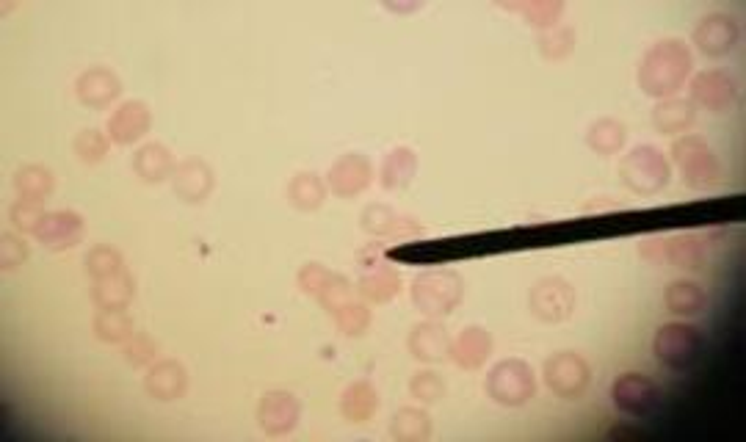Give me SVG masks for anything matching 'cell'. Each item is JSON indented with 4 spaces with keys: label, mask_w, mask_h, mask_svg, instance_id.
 I'll return each mask as SVG.
<instances>
[{
    "label": "cell",
    "mask_w": 746,
    "mask_h": 442,
    "mask_svg": "<svg viewBox=\"0 0 746 442\" xmlns=\"http://www.w3.org/2000/svg\"><path fill=\"white\" fill-rule=\"evenodd\" d=\"M738 39H741V28L735 23V17L724 12H713L708 17H702L700 25L694 28V45L711 59H722L727 53H733Z\"/></svg>",
    "instance_id": "9c48e42d"
},
{
    "label": "cell",
    "mask_w": 746,
    "mask_h": 442,
    "mask_svg": "<svg viewBox=\"0 0 746 442\" xmlns=\"http://www.w3.org/2000/svg\"><path fill=\"white\" fill-rule=\"evenodd\" d=\"M672 155H675L677 166L683 172L686 186L711 188L713 183H719L722 166H719L713 150L700 136H683V139H677L675 147H672Z\"/></svg>",
    "instance_id": "8992f818"
},
{
    "label": "cell",
    "mask_w": 746,
    "mask_h": 442,
    "mask_svg": "<svg viewBox=\"0 0 746 442\" xmlns=\"http://www.w3.org/2000/svg\"><path fill=\"white\" fill-rule=\"evenodd\" d=\"M664 260L677 268H700L705 263V244L697 235L664 238Z\"/></svg>",
    "instance_id": "ffe728a7"
},
{
    "label": "cell",
    "mask_w": 746,
    "mask_h": 442,
    "mask_svg": "<svg viewBox=\"0 0 746 442\" xmlns=\"http://www.w3.org/2000/svg\"><path fill=\"white\" fill-rule=\"evenodd\" d=\"M415 175V155L409 150H393L387 155L385 172H382V183L385 188H401L407 186L409 177Z\"/></svg>",
    "instance_id": "83f0119b"
},
{
    "label": "cell",
    "mask_w": 746,
    "mask_h": 442,
    "mask_svg": "<svg viewBox=\"0 0 746 442\" xmlns=\"http://www.w3.org/2000/svg\"><path fill=\"white\" fill-rule=\"evenodd\" d=\"M172 155L166 152V147L161 144H150V147H144V150L136 155V172H139L144 180H152V183H158V180H164L166 175H172Z\"/></svg>",
    "instance_id": "603a6c76"
},
{
    "label": "cell",
    "mask_w": 746,
    "mask_h": 442,
    "mask_svg": "<svg viewBox=\"0 0 746 442\" xmlns=\"http://www.w3.org/2000/svg\"><path fill=\"white\" fill-rule=\"evenodd\" d=\"M81 219L72 216V213H53L42 221V227L36 230L42 241H47V246L59 249V246H72L78 238H81Z\"/></svg>",
    "instance_id": "44dd1931"
},
{
    "label": "cell",
    "mask_w": 746,
    "mask_h": 442,
    "mask_svg": "<svg viewBox=\"0 0 746 442\" xmlns=\"http://www.w3.org/2000/svg\"><path fill=\"white\" fill-rule=\"evenodd\" d=\"M412 299L426 315H445L462 299V280L454 271H432L415 280Z\"/></svg>",
    "instance_id": "52a82bcc"
},
{
    "label": "cell",
    "mask_w": 746,
    "mask_h": 442,
    "mask_svg": "<svg viewBox=\"0 0 746 442\" xmlns=\"http://www.w3.org/2000/svg\"><path fill=\"white\" fill-rule=\"evenodd\" d=\"M78 86H81V100L92 105L108 103V100H114L119 94L117 78L105 70H92L89 75H83Z\"/></svg>",
    "instance_id": "cb8c5ba5"
},
{
    "label": "cell",
    "mask_w": 746,
    "mask_h": 442,
    "mask_svg": "<svg viewBox=\"0 0 746 442\" xmlns=\"http://www.w3.org/2000/svg\"><path fill=\"white\" fill-rule=\"evenodd\" d=\"M393 434L404 442H420L429 437V418L420 409H401L393 420Z\"/></svg>",
    "instance_id": "4316f807"
},
{
    "label": "cell",
    "mask_w": 746,
    "mask_h": 442,
    "mask_svg": "<svg viewBox=\"0 0 746 442\" xmlns=\"http://www.w3.org/2000/svg\"><path fill=\"white\" fill-rule=\"evenodd\" d=\"M409 349L418 360H445L451 354V338L445 332L443 324H434V321H426L420 324L415 332H412V340H409Z\"/></svg>",
    "instance_id": "9a60e30c"
},
{
    "label": "cell",
    "mask_w": 746,
    "mask_h": 442,
    "mask_svg": "<svg viewBox=\"0 0 746 442\" xmlns=\"http://www.w3.org/2000/svg\"><path fill=\"white\" fill-rule=\"evenodd\" d=\"M666 310L680 318H694V315L705 313L708 307V296L694 280H675L669 282V288L664 293Z\"/></svg>",
    "instance_id": "5bb4252c"
},
{
    "label": "cell",
    "mask_w": 746,
    "mask_h": 442,
    "mask_svg": "<svg viewBox=\"0 0 746 442\" xmlns=\"http://www.w3.org/2000/svg\"><path fill=\"white\" fill-rule=\"evenodd\" d=\"M655 360L666 365L669 371H691L705 354V335L694 324L686 321H669L653 338Z\"/></svg>",
    "instance_id": "7a4b0ae2"
},
{
    "label": "cell",
    "mask_w": 746,
    "mask_h": 442,
    "mask_svg": "<svg viewBox=\"0 0 746 442\" xmlns=\"http://www.w3.org/2000/svg\"><path fill=\"white\" fill-rule=\"evenodd\" d=\"M335 315H338V324L346 335H360L362 329L368 326V313H365V307H360V304H349V307H343Z\"/></svg>",
    "instance_id": "d6a6232c"
},
{
    "label": "cell",
    "mask_w": 746,
    "mask_h": 442,
    "mask_svg": "<svg viewBox=\"0 0 746 442\" xmlns=\"http://www.w3.org/2000/svg\"><path fill=\"white\" fill-rule=\"evenodd\" d=\"M487 393L503 407H523L537 393V379L531 365H525L523 360L498 362L487 379Z\"/></svg>",
    "instance_id": "5b68a950"
},
{
    "label": "cell",
    "mask_w": 746,
    "mask_h": 442,
    "mask_svg": "<svg viewBox=\"0 0 746 442\" xmlns=\"http://www.w3.org/2000/svg\"><path fill=\"white\" fill-rule=\"evenodd\" d=\"M622 180L636 194H658L669 183V163L664 152L655 150L650 144H642L630 150L622 161Z\"/></svg>",
    "instance_id": "277c9868"
},
{
    "label": "cell",
    "mask_w": 746,
    "mask_h": 442,
    "mask_svg": "<svg viewBox=\"0 0 746 442\" xmlns=\"http://www.w3.org/2000/svg\"><path fill=\"white\" fill-rule=\"evenodd\" d=\"M545 382L559 398H581V393L589 387V365L572 354V351H561L556 357H550L545 365Z\"/></svg>",
    "instance_id": "ba28073f"
},
{
    "label": "cell",
    "mask_w": 746,
    "mask_h": 442,
    "mask_svg": "<svg viewBox=\"0 0 746 442\" xmlns=\"http://www.w3.org/2000/svg\"><path fill=\"white\" fill-rule=\"evenodd\" d=\"M175 188L188 202H199L210 191V172L205 163L188 161L175 172Z\"/></svg>",
    "instance_id": "7402d4cb"
},
{
    "label": "cell",
    "mask_w": 746,
    "mask_h": 442,
    "mask_svg": "<svg viewBox=\"0 0 746 442\" xmlns=\"http://www.w3.org/2000/svg\"><path fill=\"white\" fill-rule=\"evenodd\" d=\"M575 307V293L564 280H539L531 291V310L542 321H564Z\"/></svg>",
    "instance_id": "8fae6325"
},
{
    "label": "cell",
    "mask_w": 746,
    "mask_h": 442,
    "mask_svg": "<svg viewBox=\"0 0 746 442\" xmlns=\"http://www.w3.org/2000/svg\"><path fill=\"white\" fill-rule=\"evenodd\" d=\"M376 412V393L371 390V384H354L346 390L343 398V415L354 423H365Z\"/></svg>",
    "instance_id": "d4e9b609"
},
{
    "label": "cell",
    "mask_w": 746,
    "mask_h": 442,
    "mask_svg": "<svg viewBox=\"0 0 746 442\" xmlns=\"http://www.w3.org/2000/svg\"><path fill=\"white\" fill-rule=\"evenodd\" d=\"M445 384L443 379L437 376V373H418L415 379H412V396L420 398V401H437V398L443 396Z\"/></svg>",
    "instance_id": "1f68e13d"
},
{
    "label": "cell",
    "mask_w": 746,
    "mask_h": 442,
    "mask_svg": "<svg viewBox=\"0 0 746 442\" xmlns=\"http://www.w3.org/2000/svg\"><path fill=\"white\" fill-rule=\"evenodd\" d=\"M611 398L614 407L633 420L653 418L664 404V390L647 379L642 373H622L617 382L611 384Z\"/></svg>",
    "instance_id": "3957f363"
},
{
    "label": "cell",
    "mask_w": 746,
    "mask_h": 442,
    "mask_svg": "<svg viewBox=\"0 0 746 442\" xmlns=\"http://www.w3.org/2000/svg\"><path fill=\"white\" fill-rule=\"evenodd\" d=\"M622 144H625V128H622V122L600 119V122L592 125V130H589V147L600 152V155H614Z\"/></svg>",
    "instance_id": "484cf974"
},
{
    "label": "cell",
    "mask_w": 746,
    "mask_h": 442,
    "mask_svg": "<svg viewBox=\"0 0 746 442\" xmlns=\"http://www.w3.org/2000/svg\"><path fill=\"white\" fill-rule=\"evenodd\" d=\"M691 72V53L683 42L677 39H664L655 42L644 53L642 67H639V83L650 97L666 100L675 97V92L683 89V81Z\"/></svg>",
    "instance_id": "6da1fadb"
},
{
    "label": "cell",
    "mask_w": 746,
    "mask_h": 442,
    "mask_svg": "<svg viewBox=\"0 0 746 442\" xmlns=\"http://www.w3.org/2000/svg\"><path fill=\"white\" fill-rule=\"evenodd\" d=\"M97 329H100V338L122 340L130 335V321L122 310H105L97 321Z\"/></svg>",
    "instance_id": "4dcf8cb0"
},
{
    "label": "cell",
    "mask_w": 746,
    "mask_h": 442,
    "mask_svg": "<svg viewBox=\"0 0 746 442\" xmlns=\"http://www.w3.org/2000/svg\"><path fill=\"white\" fill-rule=\"evenodd\" d=\"M150 128V111L141 103H125L111 119V139L119 144H130L144 136Z\"/></svg>",
    "instance_id": "ac0fdd59"
},
{
    "label": "cell",
    "mask_w": 746,
    "mask_h": 442,
    "mask_svg": "<svg viewBox=\"0 0 746 442\" xmlns=\"http://www.w3.org/2000/svg\"><path fill=\"white\" fill-rule=\"evenodd\" d=\"M257 418H260V429L266 431V434L282 437V434H288L296 426L299 404H296V398L291 393H280L277 390V393H269V396L263 398Z\"/></svg>",
    "instance_id": "7c38bea8"
},
{
    "label": "cell",
    "mask_w": 746,
    "mask_h": 442,
    "mask_svg": "<svg viewBox=\"0 0 746 442\" xmlns=\"http://www.w3.org/2000/svg\"><path fill=\"white\" fill-rule=\"evenodd\" d=\"M738 100V83L722 70H705L691 81V105H700L711 114H724Z\"/></svg>",
    "instance_id": "30bf717a"
},
{
    "label": "cell",
    "mask_w": 746,
    "mask_h": 442,
    "mask_svg": "<svg viewBox=\"0 0 746 442\" xmlns=\"http://www.w3.org/2000/svg\"><path fill=\"white\" fill-rule=\"evenodd\" d=\"M186 390V371L177 362H158L147 376V393L158 401H175Z\"/></svg>",
    "instance_id": "e0dca14e"
},
{
    "label": "cell",
    "mask_w": 746,
    "mask_h": 442,
    "mask_svg": "<svg viewBox=\"0 0 746 442\" xmlns=\"http://www.w3.org/2000/svg\"><path fill=\"white\" fill-rule=\"evenodd\" d=\"M642 431L639 429H614L608 437H639Z\"/></svg>",
    "instance_id": "836d02e7"
},
{
    "label": "cell",
    "mask_w": 746,
    "mask_h": 442,
    "mask_svg": "<svg viewBox=\"0 0 746 442\" xmlns=\"http://www.w3.org/2000/svg\"><path fill=\"white\" fill-rule=\"evenodd\" d=\"M362 293L371 296L373 302H387L393 293H398V274L387 271V268L373 271V274H368V277L362 280Z\"/></svg>",
    "instance_id": "f546056e"
},
{
    "label": "cell",
    "mask_w": 746,
    "mask_h": 442,
    "mask_svg": "<svg viewBox=\"0 0 746 442\" xmlns=\"http://www.w3.org/2000/svg\"><path fill=\"white\" fill-rule=\"evenodd\" d=\"M368 180H371V166L362 155H343L329 172V188L338 197L360 194L362 188L368 186Z\"/></svg>",
    "instance_id": "4fadbf2b"
},
{
    "label": "cell",
    "mask_w": 746,
    "mask_h": 442,
    "mask_svg": "<svg viewBox=\"0 0 746 442\" xmlns=\"http://www.w3.org/2000/svg\"><path fill=\"white\" fill-rule=\"evenodd\" d=\"M694 117L697 114H694L691 100H680V97H666V100L655 105L653 111L655 128L666 133V136H677V133L686 136V130L694 125Z\"/></svg>",
    "instance_id": "2e32d148"
},
{
    "label": "cell",
    "mask_w": 746,
    "mask_h": 442,
    "mask_svg": "<svg viewBox=\"0 0 746 442\" xmlns=\"http://www.w3.org/2000/svg\"><path fill=\"white\" fill-rule=\"evenodd\" d=\"M490 349L492 340L490 335H487V329L470 326V329H465V332L459 335L451 354H454V360L459 362L462 368H478L481 362L490 357Z\"/></svg>",
    "instance_id": "d6986e66"
},
{
    "label": "cell",
    "mask_w": 746,
    "mask_h": 442,
    "mask_svg": "<svg viewBox=\"0 0 746 442\" xmlns=\"http://www.w3.org/2000/svg\"><path fill=\"white\" fill-rule=\"evenodd\" d=\"M291 202L296 208L302 210H313L321 205V199H324V186H321V180L315 175H299L291 183Z\"/></svg>",
    "instance_id": "f1b7e54d"
}]
</instances>
